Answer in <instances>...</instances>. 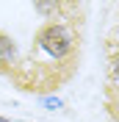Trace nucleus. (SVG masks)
<instances>
[{"instance_id": "1", "label": "nucleus", "mask_w": 119, "mask_h": 122, "mask_svg": "<svg viewBox=\"0 0 119 122\" xmlns=\"http://www.w3.org/2000/svg\"><path fill=\"white\" fill-rule=\"evenodd\" d=\"M80 42H78V30L64 20H50L36 30L33 36V50L30 53H45L47 58L61 69L75 72V58H78Z\"/></svg>"}, {"instance_id": "2", "label": "nucleus", "mask_w": 119, "mask_h": 122, "mask_svg": "<svg viewBox=\"0 0 119 122\" xmlns=\"http://www.w3.org/2000/svg\"><path fill=\"white\" fill-rule=\"evenodd\" d=\"M17 64H20V58H17V45H14V39L0 30V72H8V75H11Z\"/></svg>"}, {"instance_id": "3", "label": "nucleus", "mask_w": 119, "mask_h": 122, "mask_svg": "<svg viewBox=\"0 0 119 122\" xmlns=\"http://www.w3.org/2000/svg\"><path fill=\"white\" fill-rule=\"evenodd\" d=\"M108 78H111L114 86H119V50L111 53V61H108Z\"/></svg>"}, {"instance_id": "4", "label": "nucleus", "mask_w": 119, "mask_h": 122, "mask_svg": "<svg viewBox=\"0 0 119 122\" xmlns=\"http://www.w3.org/2000/svg\"><path fill=\"white\" fill-rule=\"evenodd\" d=\"M45 106L50 108V111H55V108H61V100H58V97H55V100H53V97H47V100H45Z\"/></svg>"}, {"instance_id": "5", "label": "nucleus", "mask_w": 119, "mask_h": 122, "mask_svg": "<svg viewBox=\"0 0 119 122\" xmlns=\"http://www.w3.org/2000/svg\"><path fill=\"white\" fill-rule=\"evenodd\" d=\"M0 122H8V119H6V117H0Z\"/></svg>"}]
</instances>
